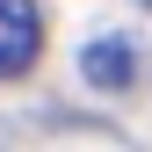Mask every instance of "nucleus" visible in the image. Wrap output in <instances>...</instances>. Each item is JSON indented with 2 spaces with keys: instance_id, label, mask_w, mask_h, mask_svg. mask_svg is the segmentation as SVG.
Returning a JSON list of instances; mask_svg holds the SVG:
<instances>
[{
  "instance_id": "1",
  "label": "nucleus",
  "mask_w": 152,
  "mask_h": 152,
  "mask_svg": "<svg viewBox=\"0 0 152 152\" xmlns=\"http://www.w3.org/2000/svg\"><path fill=\"white\" fill-rule=\"evenodd\" d=\"M44 51V7L36 0H0V80H22Z\"/></svg>"
},
{
  "instance_id": "2",
  "label": "nucleus",
  "mask_w": 152,
  "mask_h": 152,
  "mask_svg": "<svg viewBox=\"0 0 152 152\" xmlns=\"http://www.w3.org/2000/svg\"><path fill=\"white\" fill-rule=\"evenodd\" d=\"M80 72H87V87H130L138 58H130L123 36H109V44H87V51H80Z\"/></svg>"
}]
</instances>
